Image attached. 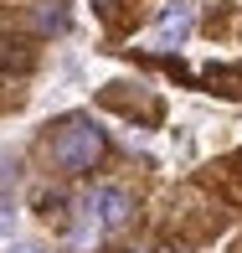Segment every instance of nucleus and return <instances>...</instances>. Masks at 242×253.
<instances>
[{
  "instance_id": "f03ea898",
  "label": "nucleus",
  "mask_w": 242,
  "mask_h": 253,
  "mask_svg": "<svg viewBox=\"0 0 242 253\" xmlns=\"http://www.w3.org/2000/svg\"><path fill=\"white\" fill-rule=\"evenodd\" d=\"M186 31H191V5L186 0H170V5L155 16V47H175Z\"/></svg>"
},
{
  "instance_id": "7ed1b4c3",
  "label": "nucleus",
  "mask_w": 242,
  "mask_h": 253,
  "mask_svg": "<svg viewBox=\"0 0 242 253\" xmlns=\"http://www.w3.org/2000/svg\"><path fill=\"white\" fill-rule=\"evenodd\" d=\"M93 207H98V222H103V227L129 222V191H119V186H103L98 197H93Z\"/></svg>"
},
{
  "instance_id": "f257e3e1",
  "label": "nucleus",
  "mask_w": 242,
  "mask_h": 253,
  "mask_svg": "<svg viewBox=\"0 0 242 253\" xmlns=\"http://www.w3.org/2000/svg\"><path fill=\"white\" fill-rule=\"evenodd\" d=\"M103 150H108V140H103V129L88 124V119H67L62 129H57V140H52V155H57L62 170H93L103 160Z\"/></svg>"
},
{
  "instance_id": "423d86ee",
  "label": "nucleus",
  "mask_w": 242,
  "mask_h": 253,
  "mask_svg": "<svg viewBox=\"0 0 242 253\" xmlns=\"http://www.w3.org/2000/svg\"><path fill=\"white\" fill-rule=\"evenodd\" d=\"M93 5L103 10V16H108V10H113V5H119V0H93Z\"/></svg>"
},
{
  "instance_id": "20e7f679",
  "label": "nucleus",
  "mask_w": 242,
  "mask_h": 253,
  "mask_svg": "<svg viewBox=\"0 0 242 253\" xmlns=\"http://www.w3.org/2000/svg\"><path fill=\"white\" fill-rule=\"evenodd\" d=\"M31 62H36V52H31L26 37H0V67H10V73H26Z\"/></svg>"
},
{
  "instance_id": "39448f33",
  "label": "nucleus",
  "mask_w": 242,
  "mask_h": 253,
  "mask_svg": "<svg viewBox=\"0 0 242 253\" xmlns=\"http://www.w3.org/2000/svg\"><path fill=\"white\" fill-rule=\"evenodd\" d=\"M10 227H16V212H10V207L0 202V238H10Z\"/></svg>"
},
{
  "instance_id": "0eeeda50",
  "label": "nucleus",
  "mask_w": 242,
  "mask_h": 253,
  "mask_svg": "<svg viewBox=\"0 0 242 253\" xmlns=\"http://www.w3.org/2000/svg\"><path fill=\"white\" fill-rule=\"evenodd\" d=\"M10 253H41V248H10Z\"/></svg>"
}]
</instances>
